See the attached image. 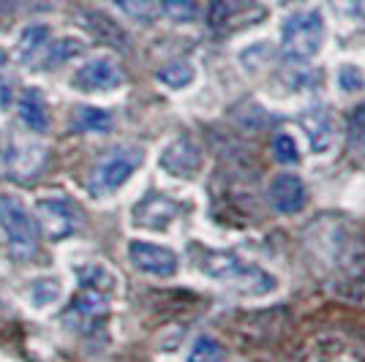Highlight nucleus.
I'll return each instance as SVG.
<instances>
[{
  "label": "nucleus",
  "instance_id": "f257e3e1",
  "mask_svg": "<svg viewBox=\"0 0 365 362\" xmlns=\"http://www.w3.org/2000/svg\"><path fill=\"white\" fill-rule=\"evenodd\" d=\"M194 264L199 267L202 275H207L215 284L235 289L240 294H270L278 281L273 278V272H267L264 267H259L254 262H245L243 257L232 254V251H210L202 248L199 254H194Z\"/></svg>",
  "mask_w": 365,
  "mask_h": 362
},
{
  "label": "nucleus",
  "instance_id": "f03ea898",
  "mask_svg": "<svg viewBox=\"0 0 365 362\" xmlns=\"http://www.w3.org/2000/svg\"><path fill=\"white\" fill-rule=\"evenodd\" d=\"M76 278H79V291H76L74 305H71V316H101L109 308L115 291H118L115 272L104 264H98V262H91V264L76 267Z\"/></svg>",
  "mask_w": 365,
  "mask_h": 362
},
{
  "label": "nucleus",
  "instance_id": "7ed1b4c3",
  "mask_svg": "<svg viewBox=\"0 0 365 362\" xmlns=\"http://www.w3.org/2000/svg\"><path fill=\"white\" fill-rule=\"evenodd\" d=\"M0 229L6 234V242L11 248L14 259H31L38 248V229H36V221L28 212L25 202L16 197H9L3 194L0 197Z\"/></svg>",
  "mask_w": 365,
  "mask_h": 362
},
{
  "label": "nucleus",
  "instance_id": "20e7f679",
  "mask_svg": "<svg viewBox=\"0 0 365 362\" xmlns=\"http://www.w3.org/2000/svg\"><path fill=\"white\" fill-rule=\"evenodd\" d=\"M139 164H142V150H137V148H118L109 155H104L91 172L93 197L115 194L123 182H128V177L137 172Z\"/></svg>",
  "mask_w": 365,
  "mask_h": 362
},
{
  "label": "nucleus",
  "instance_id": "39448f33",
  "mask_svg": "<svg viewBox=\"0 0 365 362\" xmlns=\"http://www.w3.org/2000/svg\"><path fill=\"white\" fill-rule=\"evenodd\" d=\"M324 38V22L319 11H305L294 14L284 25V55L292 61H308L322 46Z\"/></svg>",
  "mask_w": 365,
  "mask_h": 362
},
{
  "label": "nucleus",
  "instance_id": "423d86ee",
  "mask_svg": "<svg viewBox=\"0 0 365 362\" xmlns=\"http://www.w3.org/2000/svg\"><path fill=\"white\" fill-rule=\"evenodd\" d=\"M182 212V205L175 202L167 194H145L142 202H137V207L131 212V221L134 227L142 229H155V232H164L172 227V221H178V215Z\"/></svg>",
  "mask_w": 365,
  "mask_h": 362
},
{
  "label": "nucleus",
  "instance_id": "0eeeda50",
  "mask_svg": "<svg viewBox=\"0 0 365 362\" xmlns=\"http://www.w3.org/2000/svg\"><path fill=\"white\" fill-rule=\"evenodd\" d=\"M123 85L120 66L109 58H96L85 63L74 76H71V88L79 93H109L118 90Z\"/></svg>",
  "mask_w": 365,
  "mask_h": 362
},
{
  "label": "nucleus",
  "instance_id": "6e6552de",
  "mask_svg": "<svg viewBox=\"0 0 365 362\" xmlns=\"http://www.w3.org/2000/svg\"><path fill=\"white\" fill-rule=\"evenodd\" d=\"M128 259L139 272H148L155 278H169L178 272V254L167 245L134 240L128 242Z\"/></svg>",
  "mask_w": 365,
  "mask_h": 362
},
{
  "label": "nucleus",
  "instance_id": "1a4fd4ad",
  "mask_svg": "<svg viewBox=\"0 0 365 362\" xmlns=\"http://www.w3.org/2000/svg\"><path fill=\"white\" fill-rule=\"evenodd\" d=\"M38 221L49 240H63V237L74 234L76 224H79V210L68 199L46 197L38 202Z\"/></svg>",
  "mask_w": 365,
  "mask_h": 362
},
{
  "label": "nucleus",
  "instance_id": "9d476101",
  "mask_svg": "<svg viewBox=\"0 0 365 362\" xmlns=\"http://www.w3.org/2000/svg\"><path fill=\"white\" fill-rule=\"evenodd\" d=\"M158 161L164 166V172L175 177H194L199 172V148L188 136H178L175 142H169Z\"/></svg>",
  "mask_w": 365,
  "mask_h": 362
},
{
  "label": "nucleus",
  "instance_id": "9b49d317",
  "mask_svg": "<svg viewBox=\"0 0 365 362\" xmlns=\"http://www.w3.org/2000/svg\"><path fill=\"white\" fill-rule=\"evenodd\" d=\"M270 202L278 212H300L305 205V185L297 175H281L270 185Z\"/></svg>",
  "mask_w": 365,
  "mask_h": 362
},
{
  "label": "nucleus",
  "instance_id": "f8f14e48",
  "mask_svg": "<svg viewBox=\"0 0 365 362\" xmlns=\"http://www.w3.org/2000/svg\"><path fill=\"white\" fill-rule=\"evenodd\" d=\"M19 120L36 134L49 131V106L38 90H25L19 95Z\"/></svg>",
  "mask_w": 365,
  "mask_h": 362
},
{
  "label": "nucleus",
  "instance_id": "ddd939ff",
  "mask_svg": "<svg viewBox=\"0 0 365 362\" xmlns=\"http://www.w3.org/2000/svg\"><path fill=\"white\" fill-rule=\"evenodd\" d=\"M46 44H49V25H31L19 33V41H16V52H19V61L33 63L36 58L44 55Z\"/></svg>",
  "mask_w": 365,
  "mask_h": 362
},
{
  "label": "nucleus",
  "instance_id": "4468645a",
  "mask_svg": "<svg viewBox=\"0 0 365 362\" xmlns=\"http://www.w3.org/2000/svg\"><path fill=\"white\" fill-rule=\"evenodd\" d=\"M308 362H360V354L341 338H322L319 343L311 348Z\"/></svg>",
  "mask_w": 365,
  "mask_h": 362
},
{
  "label": "nucleus",
  "instance_id": "2eb2a0df",
  "mask_svg": "<svg viewBox=\"0 0 365 362\" xmlns=\"http://www.w3.org/2000/svg\"><path fill=\"white\" fill-rule=\"evenodd\" d=\"M76 131H85V134H104L112 128V115L104 109H96V106H76L74 118H71Z\"/></svg>",
  "mask_w": 365,
  "mask_h": 362
},
{
  "label": "nucleus",
  "instance_id": "dca6fc26",
  "mask_svg": "<svg viewBox=\"0 0 365 362\" xmlns=\"http://www.w3.org/2000/svg\"><path fill=\"white\" fill-rule=\"evenodd\" d=\"M85 49V44L79 41V38H61V41H55V44L44 49V61L38 63V68H44V71H52V68H58L63 63H68L71 58H76L79 52Z\"/></svg>",
  "mask_w": 365,
  "mask_h": 362
},
{
  "label": "nucleus",
  "instance_id": "f3484780",
  "mask_svg": "<svg viewBox=\"0 0 365 362\" xmlns=\"http://www.w3.org/2000/svg\"><path fill=\"white\" fill-rule=\"evenodd\" d=\"M248 0H213L210 3V11H207V22L215 31H224V28H232L235 19L240 11H245Z\"/></svg>",
  "mask_w": 365,
  "mask_h": 362
},
{
  "label": "nucleus",
  "instance_id": "a211bd4d",
  "mask_svg": "<svg viewBox=\"0 0 365 362\" xmlns=\"http://www.w3.org/2000/svg\"><path fill=\"white\" fill-rule=\"evenodd\" d=\"M85 19H88L91 31L96 33L98 38H104V41H109V44L125 46V33H123V28L115 22V19H109V16L101 14V11H91Z\"/></svg>",
  "mask_w": 365,
  "mask_h": 362
},
{
  "label": "nucleus",
  "instance_id": "6ab92c4d",
  "mask_svg": "<svg viewBox=\"0 0 365 362\" xmlns=\"http://www.w3.org/2000/svg\"><path fill=\"white\" fill-rule=\"evenodd\" d=\"M28 297H31L33 308H49L52 302H58V297H61V281L44 275V278L33 281L31 286H28Z\"/></svg>",
  "mask_w": 365,
  "mask_h": 362
},
{
  "label": "nucleus",
  "instance_id": "aec40b11",
  "mask_svg": "<svg viewBox=\"0 0 365 362\" xmlns=\"http://www.w3.org/2000/svg\"><path fill=\"white\" fill-rule=\"evenodd\" d=\"M224 357H227V348L210 335L197 338L191 351H188V362H224Z\"/></svg>",
  "mask_w": 365,
  "mask_h": 362
},
{
  "label": "nucleus",
  "instance_id": "412c9836",
  "mask_svg": "<svg viewBox=\"0 0 365 362\" xmlns=\"http://www.w3.org/2000/svg\"><path fill=\"white\" fill-rule=\"evenodd\" d=\"M158 79H161L167 88L180 90V88H185V85L194 79V68H191L188 63H172V66H167V68L158 71Z\"/></svg>",
  "mask_w": 365,
  "mask_h": 362
},
{
  "label": "nucleus",
  "instance_id": "4be33fe9",
  "mask_svg": "<svg viewBox=\"0 0 365 362\" xmlns=\"http://www.w3.org/2000/svg\"><path fill=\"white\" fill-rule=\"evenodd\" d=\"M161 9H164V14H167L169 19H175V22H191V19L199 14L197 0H164Z\"/></svg>",
  "mask_w": 365,
  "mask_h": 362
},
{
  "label": "nucleus",
  "instance_id": "5701e85b",
  "mask_svg": "<svg viewBox=\"0 0 365 362\" xmlns=\"http://www.w3.org/2000/svg\"><path fill=\"white\" fill-rule=\"evenodd\" d=\"M273 152L275 158L281 161V164H294L297 158H300V152H297V145H294V139L289 134H278L273 142Z\"/></svg>",
  "mask_w": 365,
  "mask_h": 362
},
{
  "label": "nucleus",
  "instance_id": "b1692460",
  "mask_svg": "<svg viewBox=\"0 0 365 362\" xmlns=\"http://www.w3.org/2000/svg\"><path fill=\"white\" fill-rule=\"evenodd\" d=\"M349 139L354 150H365V104L360 109H354V115H351Z\"/></svg>",
  "mask_w": 365,
  "mask_h": 362
},
{
  "label": "nucleus",
  "instance_id": "393cba45",
  "mask_svg": "<svg viewBox=\"0 0 365 362\" xmlns=\"http://www.w3.org/2000/svg\"><path fill=\"white\" fill-rule=\"evenodd\" d=\"M125 14L137 16V19H150L153 14V3L150 0H115Z\"/></svg>",
  "mask_w": 365,
  "mask_h": 362
},
{
  "label": "nucleus",
  "instance_id": "a878e982",
  "mask_svg": "<svg viewBox=\"0 0 365 362\" xmlns=\"http://www.w3.org/2000/svg\"><path fill=\"white\" fill-rule=\"evenodd\" d=\"M6 66H9V58H6V52L0 49V109H6V106L11 104V85H9V79H6Z\"/></svg>",
  "mask_w": 365,
  "mask_h": 362
}]
</instances>
